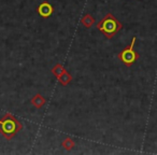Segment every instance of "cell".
<instances>
[{
	"mask_svg": "<svg viewBox=\"0 0 157 155\" xmlns=\"http://www.w3.org/2000/svg\"><path fill=\"white\" fill-rule=\"evenodd\" d=\"M97 29L100 30L105 36V38L111 39L113 36H115V33H117L122 29V24L111 13H109L103 17L101 22L97 24Z\"/></svg>",
	"mask_w": 157,
	"mask_h": 155,
	"instance_id": "2",
	"label": "cell"
},
{
	"mask_svg": "<svg viewBox=\"0 0 157 155\" xmlns=\"http://www.w3.org/2000/svg\"><path fill=\"white\" fill-rule=\"evenodd\" d=\"M37 11H38V14H39L41 17L48 18L53 14L54 9H53L52 5H51L50 2H46V1H44V2L40 3L39 7H38V9H37Z\"/></svg>",
	"mask_w": 157,
	"mask_h": 155,
	"instance_id": "4",
	"label": "cell"
},
{
	"mask_svg": "<svg viewBox=\"0 0 157 155\" xmlns=\"http://www.w3.org/2000/svg\"><path fill=\"white\" fill-rule=\"evenodd\" d=\"M59 81H60V83L63 84V85H67L68 83H69L70 81H71V76H69V74L67 73V71H63V73L59 76Z\"/></svg>",
	"mask_w": 157,
	"mask_h": 155,
	"instance_id": "6",
	"label": "cell"
},
{
	"mask_svg": "<svg viewBox=\"0 0 157 155\" xmlns=\"http://www.w3.org/2000/svg\"><path fill=\"white\" fill-rule=\"evenodd\" d=\"M136 39H137V38L133 37L129 48L123 50L122 52L120 53V55H118V57H120V59L122 60V63L125 64L126 66H128V67L132 66L133 64L137 61V59L139 58V54L135 51Z\"/></svg>",
	"mask_w": 157,
	"mask_h": 155,
	"instance_id": "3",
	"label": "cell"
},
{
	"mask_svg": "<svg viewBox=\"0 0 157 155\" xmlns=\"http://www.w3.org/2000/svg\"><path fill=\"white\" fill-rule=\"evenodd\" d=\"M22 128L23 124L11 113H6L0 118V134L6 139L11 140Z\"/></svg>",
	"mask_w": 157,
	"mask_h": 155,
	"instance_id": "1",
	"label": "cell"
},
{
	"mask_svg": "<svg viewBox=\"0 0 157 155\" xmlns=\"http://www.w3.org/2000/svg\"><path fill=\"white\" fill-rule=\"evenodd\" d=\"M31 103L35 106L36 108L40 109L45 105V99L43 98V96H41L40 94H37L36 96H33V98L31 99Z\"/></svg>",
	"mask_w": 157,
	"mask_h": 155,
	"instance_id": "5",
	"label": "cell"
},
{
	"mask_svg": "<svg viewBox=\"0 0 157 155\" xmlns=\"http://www.w3.org/2000/svg\"><path fill=\"white\" fill-rule=\"evenodd\" d=\"M63 148H65L66 150H70V149H72L74 146V142L72 141L70 138H67V139L63 142Z\"/></svg>",
	"mask_w": 157,
	"mask_h": 155,
	"instance_id": "9",
	"label": "cell"
},
{
	"mask_svg": "<svg viewBox=\"0 0 157 155\" xmlns=\"http://www.w3.org/2000/svg\"><path fill=\"white\" fill-rule=\"evenodd\" d=\"M53 73L55 74V76H57V78H59V76H60L61 73H63V71H65V69H63V67H61V65H59V64H57L56 66H55L54 68H53Z\"/></svg>",
	"mask_w": 157,
	"mask_h": 155,
	"instance_id": "8",
	"label": "cell"
},
{
	"mask_svg": "<svg viewBox=\"0 0 157 155\" xmlns=\"http://www.w3.org/2000/svg\"><path fill=\"white\" fill-rule=\"evenodd\" d=\"M81 23L86 27V28H90V27H92V25L94 24V18H93L92 15H85L83 18H82Z\"/></svg>",
	"mask_w": 157,
	"mask_h": 155,
	"instance_id": "7",
	"label": "cell"
}]
</instances>
